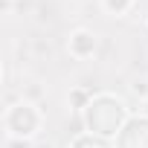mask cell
<instances>
[{
	"label": "cell",
	"instance_id": "cell-1",
	"mask_svg": "<svg viewBox=\"0 0 148 148\" xmlns=\"http://www.w3.org/2000/svg\"><path fill=\"white\" fill-rule=\"evenodd\" d=\"M38 128H41V113H38V108H35L32 102H21V105H15V108L6 113V131H9L12 136L29 139Z\"/></svg>",
	"mask_w": 148,
	"mask_h": 148
},
{
	"label": "cell",
	"instance_id": "cell-2",
	"mask_svg": "<svg viewBox=\"0 0 148 148\" xmlns=\"http://www.w3.org/2000/svg\"><path fill=\"white\" fill-rule=\"evenodd\" d=\"M67 49H70L73 58L84 61V58H90V55L96 52V35H93L90 29H76V32H70Z\"/></svg>",
	"mask_w": 148,
	"mask_h": 148
},
{
	"label": "cell",
	"instance_id": "cell-3",
	"mask_svg": "<svg viewBox=\"0 0 148 148\" xmlns=\"http://www.w3.org/2000/svg\"><path fill=\"white\" fill-rule=\"evenodd\" d=\"M131 6H134V0H102V9H105L108 15H113V18L128 15V12H131Z\"/></svg>",
	"mask_w": 148,
	"mask_h": 148
},
{
	"label": "cell",
	"instance_id": "cell-4",
	"mask_svg": "<svg viewBox=\"0 0 148 148\" xmlns=\"http://www.w3.org/2000/svg\"><path fill=\"white\" fill-rule=\"evenodd\" d=\"M87 96H90L87 90H73V93H70V99H73V110L87 108V105H84V102H87Z\"/></svg>",
	"mask_w": 148,
	"mask_h": 148
},
{
	"label": "cell",
	"instance_id": "cell-5",
	"mask_svg": "<svg viewBox=\"0 0 148 148\" xmlns=\"http://www.w3.org/2000/svg\"><path fill=\"white\" fill-rule=\"evenodd\" d=\"M131 93H134V96H139V99H148V82H145V79H134Z\"/></svg>",
	"mask_w": 148,
	"mask_h": 148
},
{
	"label": "cell",
	"instance_id": "cell-6",
	"mask_svg": "<svg viewBox=\"0 0 148 148\" xmlns=\"http://www.w3.org/2000/svg\"><path fill=\"white\" fill-rule=\"evenodd\" d=\"M41 96V87H29V99H38Z\"/></svg>",
	"mask_w": 148,
	"mask_h": 148
},
{
	"label": "cell",
	"instance_id": "cell-7",
	"mask_svg": "<svg viewBox=\"0 0 148 148\" xmlns=\"http://www.w3.org/2000/svg\"><path fill=\"white\" fill-rule=\"evenodd\" d=\"M145 116H148V99H145Z\"/></svg>",
	"mask_w": 148,
	"mask_h": 148
},
{
	"label": "cell",
	"instance_id": "cell-8",
	"mask_svg": "<svg viewBox=\"0 0 148 148\" xmlns=\"http://www.w3.org/2000/svg\"><path fill=\"white\" fill-rule=\"evenodd\" d=\"M76 3H87V0H76Z\"/></svg>",
	"mask_w": 148,
	"mask_h": 148
}]
</instances>
